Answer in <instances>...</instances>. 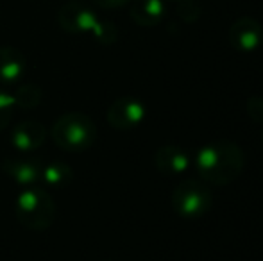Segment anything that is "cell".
<instances>
[{"label":"cell","instance_id":"cell-13","mask_svg":"<svg viewBox=\"0 0 263 261\" xmlns=\"http://www.w3.org/2000/svg\"><path fill=\"white\" fill-rule=\"evenodd\" d=\"M40 179H42L49 188L61 190L72 183L73 170L65 161H50V163L42 167V175H40Z\"/></svg>","mask_w":263,"mask_h":261},{"label":"cell","instance_id":"cell-4","mask_svg":"<svg viewBox=\"0 0 263 261\" xmlns=\"http://www.w3.org/2000/svg\"><path fill=\"white\" fill-rule=\"evenodd\" d=\"M52 139L66 152H84L97 139V127L88 115L66 113L54 122Z\"/></svg>","mask_w":263,"mask_h":261},{"label":"cell","instance_id":"cell-14","mask_svg":"<svg viewBox=\"0 0 263 261\" xmlns=\"http://www.w3.org/2000/svg\"><path fill=\"white\" fill-rule=\"evenodd\" d=\"M13 97L14 102L18 106H22V108H36L40 98H42V91L34 84H27V86H22L16 91V95H13Z\"/></svg>","mask_w":263,"mask_h":261},{"label":"cell","instance_id":"cell-7","mask_svg":"<svg viewBox=\"0 0 263 261\" xmlns=\"http://www.w3.org/2000/svg\"><path fill=\"white\" fill-rule=\"evenodd\" d=\"M145 106L138 98L122 97L117 98L113 104L107 108V122L113 129L129 131L143 122L145 118Z\"/></svg>","mask_w":263,"mask_h":261},{"label":"cell","instance_id":"cell-15","mask_svg":"<svg viewBox=\"0 0 263 261\" xmlns=\"http://www.w3.org/2000/svg\"><path fill=\"white\" fill-rule=\"evenodd\" d=\"M201 13L202 7L199 0H177V14L188 24L197 22L201 18Z\"/></svg>","mask_w":263,"mask_h":261},{"label":"cell","instance_id":"cell-1","mask_svg":"<svg viewBox=\"0 0 263 261\" xmlns=\"http://www.w3.org/2000/svg\"><path fill=\"white\" fill-rule=\"evenodd\" d=\"M194 167L202 181L228 185L242 174L243 152L233 142H215L195 152Z\"/></svg>","mask_w":263,"mask_h":261},{"label":"cell","instance_id":"cell-12","mask_svg":"<svg viewBox=\"0 0 263 261\" xmlns=\"http://www.w3.org/2000/svg\"><path fill=\"white\" fill-rule=\"evenodd\" d=\"M129 14L135 24L142 27H154L165 16V4L163 0H133Z\"/></svg>","mask_w":263,"mask_h":261},{"label":"cell","instance_id":"cell-18","mask_svg":"<svg viewBox=\"0 0 263 261\" xmlns=\"http://www.w3.org/2000/svg\"><path fill=\"white\" fill-rule=\"evenodd\" d=\"M70 2H73V0H70Z\"/></svg>","mask_w":263,"mask_h":261},{"label":"cell","instance_id":"cell-9","mask_svg":"<svg viewBox=\"0 0 263 261\" xmlns=\"http://www.w3.org/2000/svg\"><path fill=\"white\" fill-rule=\"evenodd\" d=\"M154 161H156L158 170L165 175H183L192 163L188 154L174 145L161 147L154 156Z\"/></svg>","mask_w":263,"mask_h":261},{"label":"cell","instance_id":"cell-17","mask_svg":"<svg viewBox=\"0 0 263 261\" xmlns=\"http://www.w3.org/2000/svg\"><path fill=\"white\" fill-rule=\"evenodd\" d=\"M91 2L97 4L99 7H104V9H117V7L129 4L131 0H91Z\"/></svg>","mask_w":263,"mask_h":261},{"label":"cell","instance_id":"cell-8","mask_svg":"<svg viewBox=\"0 0 263 261\" xmlns=\"http://www.w3.org/2000/svg\"><path fill=\"white\" fill-rule=\"evenodd\" d=\"M47 138V129L38 120H24L16 124L11 132V145L20 152H31L43 145Z\"/></svg>","mask_w":263,"mask_h":261},{"label":"cell","instance_id":"cell-6","mask_svg":"<svg viewBox=\"0 0 263 261\" xmlns=\"http://www.w3.org/2000/svg\"><path fill=\"white\" fill-rule=\"evenodd\" d=\"M229 43L235 50L243 54L254 52L263 43V25L253 16H242L229 27Z\"/></svg>","mask_w":263,"mask_h":261},{"label":"cell","instance_id":"cell-5","mask_svg":"<svg viewBox=\"0 0 263 261\" xmlns=\"http://www.w3.org/2000/svg\"><path fill=\"white\" fill-rule=\"evenodd\" d=\"M172 206L181 218L195 220L211 208V193L201 181L186 179L174 190Z\"/></svg>","mask_w":263,"mask_h":261},{"label":"cell","instance_id":"cell-3","mask_svg":"<svg viewBox=\"0 0 263 261\" xmlns=\"http://www.w3.org/2000/svg\"><path fill=\"white\" fill-rule=\"evenodd\" d=\"M14 213L20 222L29 231H45L54 224L58 209L52 197L40 188H25L18 193L14 200Z\"/></svg>","mask_w":263,"mask_h":261},{"label":"cell","instance_id":"cell-2","mask_svg":"<svg viewBox=\"0 0 263 261\" xmlns=\"http://www.w3.org/2000/svg\"><path fill=\"white\" fill-rule=\"evenodd\" d=\"M58 22L63 31L72 34H91L99 43L104 45H111L117 39V29L113 24L101 20L90 7L76 0L59 9Z\"/></svg>","mask_w":263,"mask_h":261},{"label":"cell","instance_id":"cell-11","mask_svg":"<svg viewBox=\"0 0 263 261\" xmlns=\"http://www.w3.org/2000/svg\"><path fill=\"white\" fill-rule=\"evenodd\" d=\"M2 168L20 186H32L42 175V165L36 159H6Z\"/></svg>","mask_w":263,"mask_h":261},{"label":"cell","instance_id":"cell-10","mask_svg":"<svg viewBox=\"0 0 263 261\" xmlns=\"http://www.w3.org/2000/svg\"><path fill=\"white\" fill-rule=\"evenodd\" d=\"M27 72V59L14 47H0V81L13 84Z\"/></svg>","mask_w":263,"mask_h":261},{"label":"cell","instance_id":"cell-16","mask_svg":"<svg viewBox=\"0 0 263 261\" xmlns=\"http://www.w3.org/2000/svg\"><path fill=\"white\" fill-rule=\"evenodd\" d=\"M14 97L6 91H0V131L11 122L13 118V113H14Z\"/></svg>","mask_w":263,"mask_h":261}]
</instances>
